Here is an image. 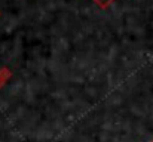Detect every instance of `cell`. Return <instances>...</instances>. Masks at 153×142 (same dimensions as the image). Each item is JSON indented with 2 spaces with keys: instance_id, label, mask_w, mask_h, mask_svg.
<instances>
[{
  "instance_id": "obj_1",
  "label": "cell",
  "mask_w": 153,
  "mask_h": 142,
  "mask_svg": "<svg viewBox=\"0 0 153 142\" xmlns=\"http://www.w3.org/2000/svg\"><path fill=\"white\" fill-rule=\"evenodd\" d=\"M94 1H95L97 4H100V6H102V7H104V6L110 4V3H111L113 0H94Z\"/></svg>"
}]
</instances>
